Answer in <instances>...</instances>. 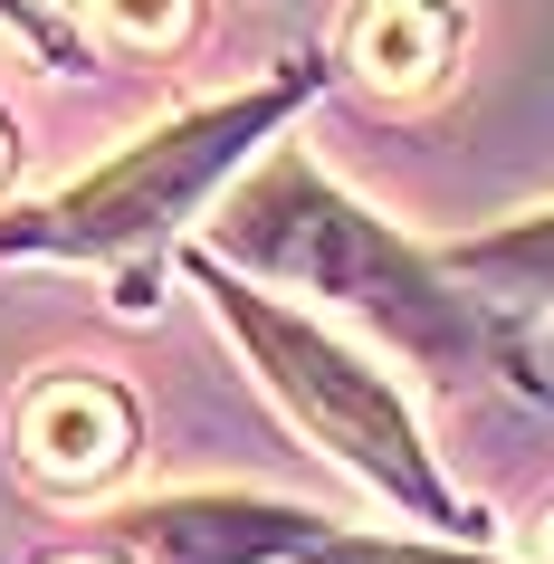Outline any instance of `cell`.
Listing matches in <instances>:
<instances>
[{
  "instance_id": "12",
  "label": "cell",
  "mask_w": 554,
  "mask_h": 564,
  "mask_svg": "<svg viewBox=\"0 0 554 564\" xmlns=\"http://www.w3.org/2000/svg\"><path fill=\"white\" fill-rule=\"evenodd\" d=\"M67 564H106V555H67Z\"/></svg>"
},
{
  "instance_id": "4",
  "label": "cell",
  "mask_w": 554,
  "mask_h": 564,
  "mask_svg": "<svg viewBox=\"0 0 554 564\" xmlns=\"http://www.w3.org/2000/svg\"><path fill=\"white\" fill-rule=\"evenodd\" d=\"M20 459L48 488H106V478L134 459V402L116 383H87V373H58L20 402Z\"/></svg>"
},
{
  "instance_id": "5",
  "label": "cell",
  "mask_w": 554,
  "mask_h": 564,
  "mask_svg": "<svg viewBox=\"0 0 554 564\" xmlns=\"http://www.w3.org/2000/svg\"><path fill=\"white\" fill-rule=\"evenodd\" d=\"M306 535H316V517L268 498H163L124 517V545L144 564H268V555H296Z\"/></svg>"
},
{
  "instance_id": "6",
  "label": "cell",
  "mask_w": 554,
  "mask_h": 564,
  "mask_svg": "<svg viewBox=\"0 0 554 564\" xmlns=\"http://www.w3.org/2000/svg\"><path fill=\"white\" fill-rule=\"evenodd\" d=\"M449 48H459L449 0H363V10H354V77H363V87H382V96L439 87Z\"/></svg>"
},
{
  "instance_id": "11",
  "label": "cell",
  "mask_w": 554,
  "mask_h": 564,
  "mask_svg": "<svg viewBox=\"0 0 554 564\" xmlns=\"http://www.w3.org/2000/svg\"><path fill=\"white\" fill-rule=\"evenodd\" d=\"M0 173H10V124H0Z\"/></svg>"
},
{
  "instance_id": "2",
  "label": "cell",
  "mask_w": 554,
  "mask_h": 564,
  "mask_svg": "<svg viewBox=\"0 0 554 564\" xmlns=\"http://www.w3.org/2000/svg\"><path fill=\"white\" fill-rule=\"evenodd\" d=\"M296 87L306 77H287V87H259V96H230V106H202V116L163 124V134H144V144L124 153V163H106V173H87L67 202L30 210V220H10L0 230V249H58V259H124V249H144V239H163L182 220V210L202 202L210 182L230 173L239 153L259 144L268 124L296 106Z\"/></svg>"
},
{
  "instance_id": "9",
  "label": "cell",
  "mask_w": 554,
  "mask_h": 564,
  "mask_svg": "<svg viewBox=\"0 0 554 564\" xmlns=\"http://www.w3.org/2000/svg\"><path fill=\"white\" fill-rule=\"evenodd\" d=\"M106 20H116L124 39H144V48H163V39H182V20H192V0H96Z\"/></svg>"
},
{
  "instance_id": "7",
  "label": "cell",
  "mask_w": 554,
  "mask_h": 564,
  "mask_svg": "<svg viewBox=\"0 0 554 564\" xmlns=\"http://www.w3.org/2000/svg\"><path fill=\"white\" fill-rule=\"evenodd\" d=\"M459 268H468V278H497V288H535V297H554V210H545V220H525V230L468 239Z\"/></svg>"
},
{
  "instance_id": "1",
  "label": "cell",
  "mask_w": 554,
  "mask_h": 564,
  "mask_svg": "<svg viewBox=\"0 0 554 564\" xmlns=\"http://www.w3.org/2000/svg\"><path fill=\"white\" fill-rule=\"evenodd\" d=\"M210 239L259 278H296L316 297H345L354 316H373L402 355L439 364V373H488L497 364V326L468 297L439 288L431 259H411L373 210H354L306 153H278L239 182V202L210 220Z\"/></svg>"
},
{
  "instance_id": "8",
  "label": "cell",
  "mask_w": 554,
  "mask_h": 564,
  "mask_svg": "<svg viewBox=\"0 0 554 564\" xmlns=\"http://www.w3.org/2000/svg\"><path fill=\"white\" fill-rule=\"evenodd\" d=\"M306 564H478V555H449V545H382V535H306L296 545Z\"/></svg>"
},
{
  "instance_id": "3",
  "label": "cell",
  "mask_w": 554,
  "mask_h": 564,
  "mask_svg": "<svg viewBox=\"0 0 554 564\" xmlns=\"http://www.w3.org/2000/svg\"><path fill=\"white\" fill-rule=\"evenodd\" d=\"M210 297H220V316H230V335L259 355V373H268V392L287 402L306 431H316L345 469H363L382 488V498H402V507H421V517H439V469H431V449H421V431L402 421V402L363 373V364L335 345V335H316V326H296V316H278L268 297H249L239 278H220L210 268Z\"/></svg>"
},
{
  "instance_id": "10",
  "label": "cell",
  "mask_w": 554,
  "mask_h": 564,
  "mask_svg": "<svg viewBox=\"0 0 554 564\" xmlns=\"http://www.w3.org/2000/svg\"><path fill=\"white\" fill-rule=\"evenodd\" d=\"M525 564H554V517H545L535 535H525Z\"/></svg>"
}]
</instances>
